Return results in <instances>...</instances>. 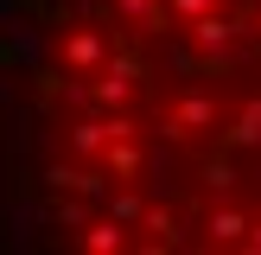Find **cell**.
Segmentation results:
<instances>
[{
    "label": "cell",
    "instance_id": "1",
    "mask_svg": "<svg viewBox=\"0 0 261 255\" xmlns=\"http://www.w3.org/2000/svg\"><path fill=\"white\" fill-rule=\"evenodd\" d=\"M25 191L70 249H261V0H51Z\"/></svg>",
    "mask_w": 261,
    "mask_h": 255
}]
</instances>
